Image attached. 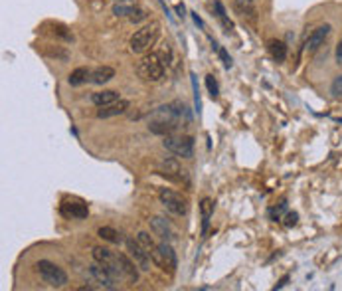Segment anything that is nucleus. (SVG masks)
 I'll return each instance as SVG.
<instances>
[{"label": "nucleus", "instance_id": "obj_1", "mask_svg": "<svg viewBox=\"0 0 342 291\" xmlns=\"http://www.w3.org/2000/svg\"><path fill=\"white\" fill-rule=\"evenodd\" d=\"M192 117L188 113V107L180 101H174L170 105H161L150 113L149 129L156 135H174L182 127V123H190Z\"/></svg>", "mask_w": 342, "mask_h": 291}, {"label": "nucleus", "instance_id": "obj_2", "mask_svg": "<svg viewBox=\"0 0 342 291\" xmlns=\"http://www.w3.org/2000/svg\"><path fill=\"white\" fill-rule=\"evenodd\" d=\"M158 36H161V24L158 22H150L147 26H143L141 30L134 32L131 42H129L131 52H134V54H147V52H150L152 46L156 44Z\"/></svg>", "mask_w": 342, "mask_h": 291}, {"label": "nucleus", "instance_id": "obj_3", "mask_svg": "<svg viewBox=\"0 0 342 291\" xmlns=\"http://www.w3.org/2000/svg\"><path fill=\"white\" fill-rule=\"evenodd\" d=\"M164 63L166 61H163L161 54L150 52V54H145V58L139 61L136 72L145 81H161L164 77Z\"/></svg>", "mask_w": 342, "mask_h": 291}, {"label": "nucleus", "instance_id": "obj_4", "mask_svg": "<svg viewBox=\"0 0 342 291\" xmlns=\"http://www.w3.org/2000/svg\"><path fill=\"white\" fill-rule=\"evenodd\" d=\"M36 270L50 287H63L67 283V274L61 270L60 265H56L54 261L40 260L36 263Z\"/></svg>", "mask_w": 342, "mask_h": 291}, {"label": "nucleus", "instance_id": "obj_5", "mask_svg": "<svg viewBox=\"0 0 342 291\" xmlns=\"http://www.w3.org/2000/svg\"><path fill=\"white\" fill-rule=\"evenodd\" d=\"M163 147L168 153L182 156V159H192L194 156V139L190 135H166L163 141Z\"/></svg>", "mask_w": 342, "mask_h": 291}, {"label": "nucleus", "instance_id": "obj_6", "mask_svg": "<svg viewBox=\"0 0 342 291\" xmlns=\"http://www.w3.org/2000/svg\"><path fill=\"white\" fill-rule=\"evenodd\" d=\"M158 200L164 208L174 216H184L188 212V202L180 196L178 192L170 190V188H161L158 190Z\"/></svg>", "mask_w": 342, "mask_h": 291}, {"label": "nucleus", "instance_id": "obj_7", "mask_svg": "<svg viewBox=\"0 0 342 291\" xmlns=\"http://www.w3.org/2000/svg\"><path fill=\"white\" fill-rule=\"evenodd\" d=\"M158 172L166 176L168 181H172V183L176 184H190V178H188V174H186V170L182 169L178 165V161H174V159H170V156H166L163 161H158Z\"/></svg>", "mask_w": 342, "mask_h": 291}, {"label": "nucleus", "instance_id": "obj_8", "mask_svg": "<svg viewBox=\"0 0 342 291\" xmlns=\"http://www.w3.org/2000/svg\"><path fill=\"white\" fill-rule=\"evenodd\" d=\"M93 260L99 261V263H103L105 267L113 274V276L121 279L123 277V272H121V265H119V258L111 252V250H107V248H101V245H97V248H93Z\"/></svg>", "mask_w": 342, "mask_h": 291}, {"label": "nucleus", "instance_id": "obj_9", "mask_svg": "<svg viewBox=\"0 0 342 291\" xmlns=\"http://www.w3.org/2000/svg\"><path fill=\"white\" fill-rule=\"evenodd\" d=\"M60 212L63 218H67V220H85L87 216H89V208H87V204H83L81 200H63L60 206Z\"/></svg>", "mask_w": 342, "mask_h": 291}, {"label": "nucleus", "instance_id": "obj_10", "mask_svg": "<svg viewBox=\"0 0 342 291\" xmlns=\"http://www.w3.org/2000/svg\"><path fill=\"white\" fill-rule=\"evenodd\" d=\"M89 274H91V277L103 287V289H117V277L113 276V274L105 267L103 263L93 261V263L89 265Z\"/></svg>", "mask_w": 342, "mask_h": 291}, {"label": "nucleus", "instance_id": "obj_11", "mask_svg": "<svg viewBox=\"0 0 342 291\" xmlns=\"http://www.w3.org/2000/svg\"><path fill=\"white\" fill-rule=\"evenodd\" d=\"M125 244H127V250H129V254H131V258L134 260V263H136L143 272H149L150 261L152 260H150L149 252L143 248V244H141L139 240H133V238H127Z\"/></svg>", "mask_w": 342, "mask_h": 291}, {"label": "nucleus", "instance_id": "obj_12", "mask_svg": "<svg viewBox=\"0 0 342 291\" xmlns=\"http://www.w3.org/2000/svg\"><path fill=\"white\" fill-rule=\"evenodd\" d=\"M149 222H150V230L154 232L161 240H164V242H174V240H176V230H174V226H172L166 218H163V216H152Z\"/></svg>", "mask_w": 342, "mask_h": 291}, {"label": "nucleus", "instance_id": "obj_13", "mask_svg": "<svg viewBox=\"0 0 342 291\" xmlns=\"http://www.w3.org/2000/svg\"><path fill=\"white\" fill-rule=\"evenodd\" d=\"M136 240H139V242L143 244V248L149 252L150 260L154 261V265H158L161 270H164V261H163V254H161V245L152 240V236H150V234H147V232H139Z\"/></svg>", "mask_w": 342, "mask_h": 291}, {"label": "nucleus", "instance_id": "obj_14", "mask_svg": "<svg viewBox=\"0 0 342 291\" xmlns=\"http://www.w3.org/2000/svg\"><path fill=\"white\" fill-rule=\"evenodd\" d=\"M328 34H330V24H323V26H318L316 30H312V34L309 36V42H307V52H309V54L316 52L318 48L327 42Z\"/></svg>", "mask_w": 342, "mask_h": 291}, {"label": "nucleus", "instance_id": "obj_15", "mask_svg": "<svg viewBox=\"0 0 342 291\" xmlns=\"http://www.w3.org/2000/svg\"><path fill=\"white\" fill-rule=\"evenodd\" d=\"M117 258H119V265H121V272H123V277L129 281V283H136L139 281V272H136V263L134 260H131L129 256H125V254H117Z\"/></svg>", "mask_w": 342, "mask_h": 291}, {"label": "nucleus", "instance_id": "obj_16", "mask_svg": "<svg viewBox=\"0 0 342 291\" xmlns=\"http://www.w3.org/2000/svg\"><path fill=\"white\" fill-rule=\"evenodd\" d=\"M129 101L127 99H119V101H115V103H111V105H105L97 111V117L99 119H109V117H117V115H123L127 109H129Z\"/></svg>", "mask_w": 342, "mask_h": 291}, {"label": "nucleus", "instance_id": "obj_17", "mask_svg": "<svg viewBox=\"0 0 342 291\" xmlns=\"http://www.w3.org/2000/svg\"><path fill=\"white\" fill-rule=\"evenodd\" d=\"M158 245H161V254H163L164 272L174 274V272H176V267H178V260H176V254H174L172 245H170V242H164V240Z\"/></svg>", "mask_w": 342, "mask_h": 291}, {"label": "nucleus", "instance_id": "obj_18", "mask_svg": "<svg viewBox=\"0 0 342 291\" xmlns=\"http://www.w3.org/2000/svg\"><path fill=\"white\" fill-rule=\"evenodd\" d=\"M113 77H115V70H113V68H109V65H99V68H95V70L91 72V83L103 85L107 81H111Z\"/></svg>", "mask_w": 342, "mask_h": 291}, {"label": "nucleus", "instance_id": "obj_19", "mask_svg": "<svg viewBox=\"0 0 342 291\" xmlns=\"http://www.w3.org/2000/svg\"><path fill=\"white\" fill-rule=\"evenodd\" d=\"M93 103L97 105V107H105V105H111V103H115V101H119V92H115V89H105V92H97L93 93Z\"/></svg>", "mask_w": 342, "mask_h": 291}, {"label": "nucleus", "instance_id": "obj_20", "mask_svg": "<svg viewBox=\"0 0 342 291\" xmlns=\"http://www.w3.org/2000/svg\"><path fill=\"white\" fill-rule=\"evenodd\" d=\"M91 72H93V70H89V68H77V70H74V72L70 74V77H67V83H70V85H74V87H77V85H83V83L91 81Z\"/></svg>", "mask_w": 342, "mask_h": 291}, {"label": "nucleus", "instance_id": "obj_21", "mask_svg": "<svg viewBox=\"0 0 342 291\" xmlns=\"http://www.w3.org/2000/svg\"><path fill=\"white\" fill-rule=\"evenodd\" d=\"M267 50L269 54H271V58L275 61H285V58H287V46H285V42H281V40H269L267 42Z\"/></svg>", "mask_w": 342, "mask_h": 291}, {"label": "nucleus", "instance_id": "obj_22", "mask_svg": "<svg viewBox=\"0 0 342 291\" xmlns=\"http://www.w3.org/2000/svg\"><path fill=\"white\" fill-rule=\"evenodd\" d=\"M200 212H202V234H206L208 232L210 216L214 212V202L210 198H204L200 202Z\"/></svg>", "mask_w": 342, "mask_h": 291}, {"label": "nucleus", "instance_id": "obj_23", "mask_svg": "<svg viewBox=\"0 0 342 291\" xmlns=\"http://www.w3.org/2000/svg\"><path fill=\"white\" fill-rule=\"evenodd\" d=\"M97 234H99L103 240L111 242V244H121V240H123V238L119 236V232L115 230V228H111V226H103V228H99Z\"/></svg>", "mask_w": 342, "mask_h": 291}, {"label": "nucleus", "instance_id": "obj_24", "mask_svg": "<svg viewBox=\"0 0 342 291\" xmlns=\"http://www.w3.org/2000/svg\"><path fill=\"white\" fill-rule=\"evenodd\" d=\"M214 8H216V12H218V18H220V22H222L223 28H225V30H232V28H234V24H232V20H230L227 14H225L222 2H214Z\"/></svg>", "mask_w": 342, "mask_h": 291}, {"label": "nucleus", "instance_id": "obj_25", "mask_svg": "<svg viewBox=\"0 0 342 291\" xmlns=\"http://www.w3.org/2000/svg\"><path fill=\"white\" fill-rule=\"evenodd\" d=\"M206 87H208L212 99H216L220 95V87H218V81L214 79V76H206Z\"/></svg>", "mask_w": 342, "mask_h": 291}, {"label": "nucleus", "instance_id": "obj_26", "mask_svg": "<svg viewBox=\"0 0 342 291\" xmlns=\"http://www.w3.org/2000/svg\"><path fill=\"white\" fill-rule=\"evenodd\" d=\"M330 93L334 97H342V76H336L330 83Z\"/></svg>", "mask_w": 342, "mask_h": 291}, {"label": "nucleus", "instance_id": "obj_27", "mask_svg": "<svg viewBox=\"0 0 342 291\" xmlns=\"http://www.w3.org/2000/svg\"><path fill=\"white\" fill-rule=\"evenodd\" d=\"M133 6H123V4H117V6H115V8H113V12H115V14L117 16H131L133 14Z\"/></svg>", "mask_w": 342, "mask_h": 291}, {"label": "nucleus", "instance_id": "obj_28", "mask_svg": "<svg viewBox=\"0 0 342 291\" xmlns=\"http://www.w3.org/2000/svg\"><path fill=\"white\" fill-rule=\"evenodd\" d=\"M214 48L218 50V54H220V58H222L223 65H225V68H232V58L227 56V52H225L223 48H218V44H216V42H214Z\"/></svg>", "mask_w": 342, "mask_h": 291}, {"label": "nucleus", "instance_id": "obj_29", "mask_svg": "<svg viewBox=\"0 0 342 291\" xmlns=\"http://www.w3.org/2000/svg\"><path fill=\"white\" fill-rule=\"evenodd\" d=\"M147 10H143V8H134L133 10V14L129 16L131 18V22H141V20H145L147 18Z\"/></svg>", "mask_w": 342, "mask_h": 291}, {"label": "nucleus", "instance_id": "obj_30", "mask_svg": "<svg viewBox=\"0 0 342 291\" xmlns=\"http://www.w3.org/2000/svg\"><path fill=\"white\" fill-rule=\"evenodd\" d=\"M297 222H299V214H297V212H287V216H285V226H287V228L295 226Z\"/></svg>", "mask_w": 342, "mask_h": 291}, {"label": "nucleus", "instance_id": "obj_31", "mask_svg": "<svg viewBox=\"0 0 342 291\" xmlns=\"http://www.w3.org/2000/svg\"><path fill=\"white\" fill-rule=\"evenodd\" d=\"M285 208H287V202L283 200V202H281V204H279V206H277V208H273V210H271V216H273V218L277 220V218H279V214H281V212H283V210H285Z\"/></svg>", "mask_w": 342, "mask_h": 291}, {"label": "nucleus", "instance_id": "obj_32", "mask_svg": "<svg viewBox=\"0 0 342 291\" xmlns=\"http://www.w3.org/2000/svg\"><path fill=\"white\" fill-rule=\"evenodd\" d=\"M287 281H289V276H283L281 279L277 281V285H275L273 289H281V287H285V283H287Z\"/></svg>", "mask_w": 342, "mask_h": 291}, {"label": "nucleus", "instance_id": "obj_33", "mask_svg": "<svg viewBox=\"0 0 342 291\" xmlns=\"http://www.w3.org/2000/svg\"><path fill=\"white\" fill-rule=\"evenodd\" d=\"M336 61L342 63V40L338 42V46H336Z\"/></svg>", "mask_w": 342, "mask_h": 291}, {"label": "nucleus", "instance_id": "obj_34", "mask_svg": "<svg viewBox=\"0 0 342 291\" xmlns=\"http://www.w3.org/2000/svg\"><path fill=\"white\" fill-rule=\"evenodd\" d=\"M252 2H253V0H238V4H239V6H243V4H245V6H249Z\"/></svg>", "mask_w": 342, "mask_h": 291}, {"label": "nucleus", "instance_id": "obj_35", "mask_svg": "<svg viewBox=\"0 0 342 291\" xmlns=\"http://www.w3.org/2000/svg\"><path fill=\"white\" fill-rule=\"evenodd\" d=\"M194 22H196V24H198V26H204V24H202V20H200V18H198V14H194Z\"/></svg>", "mask_w": 342, "mask_h": 291}]
</instances>
